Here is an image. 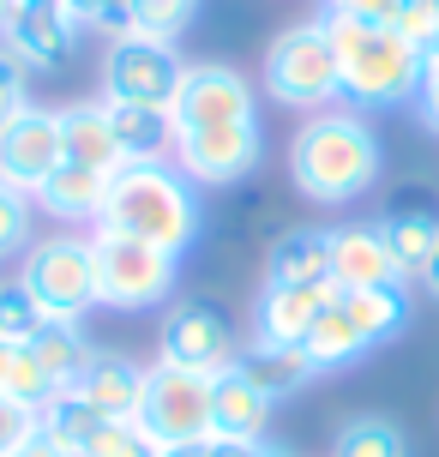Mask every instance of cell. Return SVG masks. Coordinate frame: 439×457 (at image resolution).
I'll return each instance as SVG.
<instances>
[{
    "instance_id": "20",
    "label": "cell",
    "mask_w": 439,
    "mask_h": 457,
    "mask_svg": "<svg viewBox=\"0 0 439 457\" xmlns=\"http://www.w3.org/2000/svg\"><path fill=\"white\" fill-rule=\"evenodd\" d=\"M271 410H277V403H271L241 367H229V373L211 379V439H265Z\"/></svg>"
},
{
    "instance_id": "39",
    "label": "cell",
    "mask_w": 439,
    "mask_h": 457,
    "mask_svg": "<svg viewBox=\"0 0 439 457\" xmlns=\"http://www.w3.org/2000/svg\"><path fill=\"white\" fill-rule=\"evenodd\" d=\"M54 6H61L79 30H96V12H103V0H54Z\"/></svg>"
},
{
    "instance_id": "38",
    "label": "cell",
    "mask_w": 439,
    "mask_h": 457,
    "mask_svg": "<svg viewBox=\"0 0 439 457\" xmlns=\"http://www.w3.org/2000/svg\"><path fill=\"white\" fill-rule=\"evenodd\" d=\"M325 12H337V19H361V24H397L403 0H325Z\"/></svg>"
},
{
    "instance_id": "14",
    "label": "cell",
    "mask_w": 439,
    "mask_h": 457,
    "mask_svg": "<svg viewBox=\"0 0 439 457\" xmlns=\"http://www.w3.org/2000/svg\"><path fill=\"white\" fill-rule=\"evenodd\" d=\"M331 283H265L253 301V343H283L301 349L307 331L319 325V313L331 307Z\"/></svg>"
},
{
    "instance_id": "2",
    "label": "cell",
    "mask_w": 439,
    "mask_h": 457,
    "mask_svg": "<svg viewBox=\"0 0 439 457\" xmlns=\"http://www.w3.org/2000/svg\"><path fill=\"white\" fill-rule=\"evenodd\" d=\"M96 228L151 241L181 259L205 228V205H199V187L175 162H127L120 175H109V205H103Z\"/></svg>"
},
{
    "instance_id": "7",
    "label": "cell",
    "mask_w": 439,
    "mask_h": 457,
    "mask_svg": "<svg viewBox=\"0 0 439 457\" xmlns=\"http://www.w3.org/2000/svg\"><path fill=\"white\" fill-rule=\"evenodd\" d=\"M139 434L157 452H193L211 439V379L186 367L151 361L145 367V397H139Z\"/></svg>"
},
{
    "instance_id": "13",
    "label": "cell",
    "mask_w": 439,
    "mask_h": 457,
    "mask_svg": "<svg viewBox=\"0 0 439 457\" xmlns=\"http://www.w3.org/2000/svg\"><path fill=\"white\" fill-rule=\"evenodd\" d=\"M61 162H67V145H61V109L30 103L19 120L0 127V181H6V187L37 193Z\"/></svg>"
},
{
    "instance_id": "27",
    "label": "cell",
    "mask_w": 439,
    "mask_h": 457,
    "mask_svg": "<svg viewBox=\"0 0 439 457\" xmlns=\"http://www.w3.org/2000/svg\"><path fill=\"white\" fill-rule=\"evenodd\" d=\"M337 301L349 307V320L368 331V343H392L403 325H410V289L403 283H385V289H337Z\"/></svg>"
},
{
    "instance_id": "1",
    "label": "cell",
    "mask_w": 439,
    "mask_h": 457,
    "mask_svg": "<svg viewBox=\"0 0 439 457\" xmlns=\"http://www.w3.org/2000/svg\"><path fill=\"white\" fill-rule=\"evenodd\" d=\"M385 169V145L361 109H319L307 114L289 138V181L313 205H349L361 199Z\"/></svg>"
},
{
    "instance_id": "37",
    "label": "cell",
    "mask_w": 439,
    "mask_h": 457,
    "mask_svg": "<svg viewBox=\"0 0 439 457\" xmlns=\"http://www.w3.org/2000/svg\"><path fill=\"white\" fill-rule=\"evenodd\" d=\"M199 457H295V452L265 434V439H205Z\"/></svg>"
},
{
    "instance_id": "18",
    "label": "cell",
    "mask_w": 439,
    "mask_h": 457,
    "mask_svg": "<svg viewBox=\"0 0 439 457\" xmlns=\"http://www.w3.org/2000/svg\"><path fill=\"white\" fill-rule=\"evenodd\" d=\"M205 0H103L96 37H151V43H181Z\"/></svg>"
},
{
    "instance_id": "5",
    "label": "cell",
    "mask_w": 439,
    "mask_h": 457,
    "mask_svg": "<svg viewBox=\"0 0 439 457\" xmlns=\"http://www.w3.org/2000/svg\"><path fill=\"white\" fill-rule=\"evenodd\" d=\"M24 295L43 307V320H72L85 325L96 301V253H91V235H43L37 247H24L19 259V277Z\"/></svg>"
},
{
    "instance_id": "43",
    "label": "cell",
    "mask_w": 439,
    "mask_h": 457,
    "mask_svg": "<svg viewBox=\"0 0 439 457\" xmlns=\"http://www.w3.org/2000/svg\"><path fill=\"white\" fill-rule=\"evenodd\" d=\"M151 457H199V445H193V452H151Z\"/></svg>"
},
{
    "instance_id": "35",
    "label": "cell",
    "mask_w": 439,
    "mask_h": 457,
    "mask_svg": "<svg viewBox=\"0 0 439 457\" xmlns=\"http://www.w3.org/2000/svg\"><path fill=\"white\" fill-rule=\"evenodd\" d=\"M397 30L410 37V43L427 54L439 43V0H403V12H397Z\"/></svg>"
},
{
    "instance_id": "31",
    "label": "cell",
    "mask_w": 439,
    "mask_h": 457,
    "mask_svg": "<svg viewBox=\"0 0 439 457\" xmlns=\"http://www.w3.org/2000/svg\"><path fill=\"white\" fill-rule=\"evenodd\" d=\"M43 325H48L43 307L24 295V283H0V343H12V349H19V343H30Z\"/></svg>"
},
{
    "instance_id": "3",
    "label": "cell",
    "mask_w": 439,
    "mask_h": 457,
    "mask_svg": "<svg viewBox=\"0 0 439 457\" xmlns=\"http://www.w3.org/2000/svg\"><path fill=\"white\" fill-rule=\"evenodd\" d=\"M337 48V72H344V103L349 109H397L416 96L421 79V48L397 30V24H361V19H337L319 12Z\"/></svg>"
},
{
    "instance_id": "8",
    "label": "cell",
    "mask_w": 439,
    "mask_h": 457,
    "mask_svg": "<svg viewBox=\"0 0 439 457\" xmlns=\"http://www.w3.org/2000/svg\"><path fill=\"white\" fill-rule=\"evenodd\" d=\"M235 355H241V331H235V320L217 307V301L186 295V301H175V307L162 313V325H157V361L217 379V373H229V367H235Z\"/></svg>"
},
{
    "instance_id": "6",
    "label": "cell",
    "mask_w": 439,
    "mask_h": 457,
    "mask_svg": "<svg viewBox=\"0 0 439 457\" xmlns=\"http://www.w3.org/2000/svg\"><path fill=\"white\" fill-rule=\"evenodd\" d=\"M91 253H96V301L115 307V313L157 307L181 283V259L175 253L133 241V235H115V228H91Z\"/></svg>"
},
{
    "instance_id": "34",
    "label": "cell",
    "mask_w": 439,
    "mask_h": 457,
    "mask_svg": "<svg viewBox=\"0 0 439 457\" xmlns=\"http://www.w3.org/2000/svg\"><path fill=\"white\" fill-rule=\"evenodd\" d=\"M24 109H30V72L0 48V127H6V120H19Z\"/></svg>"
},
{
    "instance_id": "26",
    "label": "cell",
    "mask_w": 439,
    "mask_h": 457,
    "mask_svg": "<svg viewBox=\"0 0 439 457\" xmlns=\"http://www.w3.org/2000/svg\"><path fill=\"white\" fill-rule=\"evenodd\" d=\"M19 349H24V355H30V361H37V367L48 373V386H54V391H67L72 379H79V367L91 361V349H96V343L85 337V325H72V320H48L43 331H37L30 343H19Z\"/></svg>"
},
{
    "instance_id": "40",
    "label": "cell",
    "mask_w": 439,
    "mask_h": 457,
    "mask_svg": "<svg viewBox=\"0 0 439 457\" xmlns=\"http://www.w3.org/2000/svg\"><path fill=\"white\" fill-rule=\"evenodd\" d=\"M12 457H72V452H61V445H54V439H48V434H37V439H30V445H19V452H12Z\"/></svg>"
},
{
    "instance_id": "12",
    "label": "cell",
    "mask_w": 439,
    "mask_h": 457,
    "mask_svg": "<svg viewBox=\"0 0 439 457\" xmlns=\"http://www.w3.org/2000/svg\"><path fill=\"white\" fill-rule=\"evenodd\" d=\"M79 37H85V30H79L54 0H12V12L0 24V48H6L24 72H37V79L67 67Z\"/></svg>"
},
{
    "instance_id": "28",
    "label": "cell",
    "mask_w": 439,
    "mask_h": 457,
    "mask_svg": "<svg viewBox=\"0 0 439 457\" xmlns=\"http://www.w3.org/2000/svg\"><path fill=\"white\" fill-rule=\"evenodd\" d=\"M37 421H43V434L54 439L61 452H72V457H79L85 445H91V434L103 428V421H109V415H103V410H91V403H85L79 391H61V397H48L43 410H37Z\"/></svg>"
},
{
    "instance_id": "11",
    "label": "cell",
    "mask_w": 439,
    "mask_h": 457,
    "mask_svg": "<svg viewBox=\"0 0 439 457\" xmlns=\"http://www.w3.org/2000/svg\"><path fill=\"white\" fill-rule=\"evenodd\" d=\"M265 157V138H259V120L247 127H199V133L175 138V169H181L193 187H235L247 181Z\"/></svg>"
},
{
    "instance_id": "25",
    "label": "cell",
    "mask_w": 439,
    "mask_h": 457,
    "mask_svg": "<svg viewBox=\"0 0 439 457\" xmlns=\"http://www.w3.org/2000/svg\"><path fill=\"white\" fill-rule=\"evenodd\" d=\"M379 228H385V247H392V259H397V277H403V283H416V277L427 271V259L439 253V211L397 205Z\"/></svg>"
},
{
    "instance_id": "32",
    "label": "cell",
    "mask_w": 439,
    "mask_h": 457,
    "mask_svg": "<svg viewBox=\"0 0 439 457\" xmlns=\"http://www.w3.org/2000/svg\"><path fill=\"white\" fill-rule=\"evenodd\" d=\"M151 452H157V445L139 434V421H103L79 457H151Z\"/></svg>"
},
{
    "instance_id": "19",
    "label": "cell",
    "mask_w": 439,
    "mask_h": 457,
    "mask_svg": "<svg viewBox=\"0 0 439 457\" xmlns=\"http://www.w3.org/2000/svg\"><path fill=\"white\" fill-rule=\"evenodd\" d=\"M61 145H67V162H85V169H103V175H120L127 169V151H120L103 96L61 103Z\"/></svg>"
},
{
    "instance_id": "36",
    "label": "cell",
    "mask_w": 439,
    "mask_h": 457,
    "mask_svg": "<svg viewBox=\"0 0 439 457\" xmlns=\"http://www.w3.org/2000/svg\"><path fill=\"white\" fill-rule=\"evenodd\" d=\"M410 103H416L421 127H434V133H439V43L421 54V79H416V96H410Z\"/></svg>"
},
{
    "instance_id": "22",
    "label": "cell",
    "mask_w": 439,
    "mask_h": 457,
    "mask_svg": "<svg viewBox=\"0 0 439 457\" xmlns=\"http://www.w3.org/2000/svg\"><path fill=\"white\" fill-rule=\"evenodd\" d=\"M265 283H331V228H283L265 247Z\"/></svg>"
},
{
    "instance_id": "17",
    "label": "cell",
    "mask_w": 439,
    "mask_h": 457,
    "mask_svg": "<svg viewBox=\"0 0 439 457\" xmlns=\"http://www.w3.org/2000/svg\"><path fill=\"white\" fill-rule=\"evenodd\" d=\"M30 199L61 228H96L103 223V205H109V175L103 169H85V162H61Z\"/></svg>"
},
{
    "instance_id": "23",
    "label": "cell",
    "mask_w": 439,
    "mask_h": 457,
    "mask_svg": "<svg viewBox=\"0 0 439 457\" xmlns=\"http://www.w3.org/2000/svg\"><path fill=\"white\" fill-rule=\"evenodd\" d=\"M235 367H241V373H247L271 403H283V397H295L301 386H313V379H319L313 361H307L301 349H283V343H241Z\"/></svg>"
},
{
    "instance_id": "29",
    "label": "cell",
    "mask_w": 439,
    "mask_h": 457,
    "mask_svg": "<svg viewBox=\"0 0 439 457\" xmlns=\"http://www.w3.org/2000/svg\"><path fill=\"white\" fill-rule=\"evenodd\" d=\"M331 457H410V434L392 415H355V421L337 428Z\"/></svg>"
},
{
    "instance_id": "16",
    "label": "cell",
    "mask_w": 439,
    "mask_h": 457,
    "mask_svg": "<svg viewBox=\"0 0 439 457\" xmlns=\"http://www.w3.org/2000/svg\"><path fill=\"white\" fill-rule=\"evenodd\" d=\"M385 283H403L392 247H385V228L379 223L331 228V289H385Z\"/></svg>"
},
{
    "instance_id": "15",
    "label": "cell",
    "mask_w": 439,
    "mask_h": 457,
    "mask_svg": "<svg viewBox=\"0 0 439 457\" xmlns=\"http://www.w3.org/2000/svg\"><path fill=\"white\" fill-rule=\"evenodd\" d=\"M67 391H79L109 421H133L139 415V397H145V361H133L127 349H91V361L79 367V379Z\"/></svg>"
},
{
    "instance_id": "44",
    "label": "cell",
    "mask_w": 439,
    "mask_h": 457,
    "mask_svg": "<svg viewBox=\"0 0 439 457\" xmlns=\"http://www.w3.org/2000/svg\"><path fill=\"white\" fill-rule=\"evenodd\" d=\"M6 12H12V0H0V24H6Z\"/></svg>"
},
{
    "instance_id": "21",
    "label": "cell",
    "mask_w": 439,
    "mask_h": 457,
    "mask_svg": "<svg viewBox=\"0 0 439 457\" xmlns=\"http://www.w3.org/2000/svg\"><path fill=\"white\" fill-rule=\"evenodd\" d=\"M109 103V96H103ZM109 120H115V138L127 162H175V114L169 109H145V103H109Z\"/></svg>"
},
{
    "instance_id": "41",
    "label": "cell",
    "mask_w": 439,
    "mask_h": 457,
    "mask_svg": "<svg viewBox=\"0 0 439 457\" xmlns=\"http://www.w3.org/2000/svg\"><path fill=\"white\" fill-rule=\"evenodd\" d=\"M416 283H421V289H427V295H434V301H439V253H434V259H427V271H421V277H416Z\"/></svg>"
},
{
    "instance_id": "9",
    "label": "cell",
    "mask_w": 439,
    "mask_h": 457,
    "mask_svg": "<svg viewBox=\"0 0 439 457\" xmlns=\"http://www.w3.org/2000/svg\"><path fill=\"white\" fill-rule=\"evenodd\" d=\"M181 48L175 43H151V37H115V43L103 48V72H96V85L109 96V103H145V109H169L175 91H181Z\"/></svg>"
},
{
    "instance_id": "4",
    "label": "cell",
    "mask_w": 439,
    "mask_h": 457,
    "mask_svg": "<svg viewBox=\"0 0 439 457\" xmlns=\"http://www.w3.org/2000/svg\"><path fill=\"white\" fill-rule=\"evenodd\" d=\"M265 91L283 109L319 114L344 103V72H337V48L325 19H301L289 30H277V43L265 48Z\"/></svg>"
},
{
    "instance_id": "33",
    "label": "cell",
    "mask_w": 439,
    "mask_h": 457,
    "mask_svg": "<svg viewBox=\"0 0 439 457\" xmlns=\"http://www.w3.org/2000/svg\"><path fill=\"white\" fill-rule=\"evenodd\" d=\"M37 434H43L37 410H30V403H19L12 391H0V457H12L19 445H30Z\"/></svg>"
},
{
    "instance_id": "10",
    "label": "cell",
    "mask_w": 439,
    "mask_h": 457,
    "mask_svg": "<svg viewBox=\"0 0 439 457\" xmlns=\"http://www.w3.org/2000/svg\"><path fill=\"white\" fill-rule=\"evenodd\" d=\"M175 127L181 133H199V127H247L259 120V91L247 72H235L229 61H186L181 91L169 103Z\"/></svg>"
},
{
    "instance_id": "30",
    "label": "cell",
    "mask_w": 439,
    "mask_h": 457,
    "mask_svg": "<svg viewBox=\"0 0 439 457\" xmlns=\"http://www.w3.org/2000/svg\"><path fill=\"white\" fill-rule=\"evenodd\" d=\"M30 223H37V199L0 181V259H12V253L24 259V247H30Z\"/></svg>"
},
{
    "instance_id": "24",
    "label": "cell",
    "mask_w": 439,
    "mask_h": 457,
    "mask_svg": "<svg viewBox=\"0 0 439 457\" xmlns=\"http://www.w3.org/2000/svg\"><path fill=\"white\" fill-rule=\"evenodd\" d=\"M301 355L313 361V373H337V367H355L361 355H373L368 331L349 320V307L337 295H331V307L319 313V325L307 331V343H301Z\"/></svg>"
},
{
    "instance_id": "42",
    "label": "cell",
    "mask_w": 439,
    "mask_h": 457,
    "mask_svg": "<svg viewBox=\"0 0 439 457\" xmlns=\"http://www.w3.org/2000/svg\"><path fill=\"white\" fill-rule=\"evenodd\" d=\"M12 361H19V349H12V343H0V391H6V379H12Z\"/></svg>"
}]
</instances>
